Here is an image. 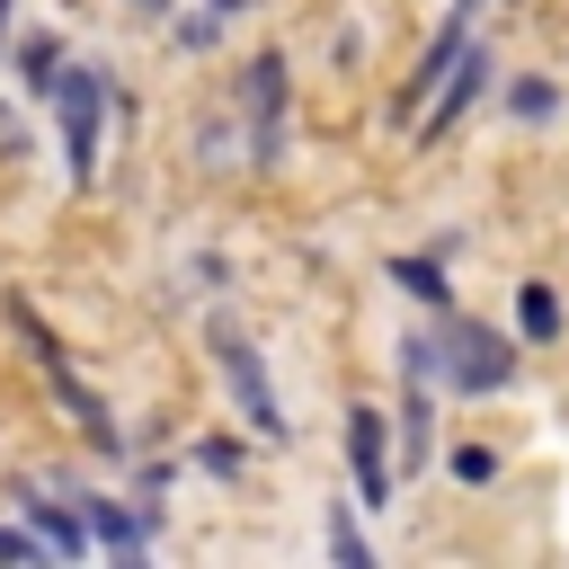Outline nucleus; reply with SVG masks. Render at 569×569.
I'll use <instances>...</instances> for the list:
<instances>
[{
	"label": "nucleus",
	"instance_id": "nucleus-1",
	"mask_svg": "<svg viewBox=\"0 0 569 569\" xmlns=\"http://www.w3.org/2000/svg\"><path fill=\"white\" fill-rule=\"evenodd\" d=\"M409 365H418V373H445V382H462V391H498V382H507V347H498L489 329H471V320L445 329V356H436L427 338H409Z\"/></svg>",
	"mask_w": 569,
	"mask_h": 569
},
{
	"label": "nucleus",
	"instance_id": "nucleus-2",
	"mask_svg": "<svg viewBox=\"0 0 569 569\" xmlns=\"http://www.w3.org/2000/svg\"><path fill=\"white\" fill-rule=\"evenodd\" d=\"M53 98H62L71 178H89V169H98V107H107V80H98V71H53Z\"/></svg>",
	"mask_w": 569,
	"mask_h": 569
},
{
	"label": "nucleus",
	"instance_id": "nucleus-3",
	"mask_svg": "<svg viewBox=\"0 0 569 569\" xmlns=\"http://www.w3.org/2000/svg\"><path fill=\"white\" fill-rule=\"evenodd\" d=\"M213 347H222V373H231V391H240L249 427H258V436L276 445V436H284V409H276V391H267V365H258V347H249V338H240L231 320L213 329Z\"/></svg>",
	"mask_w": 569,
	"mask_h": 569
},
{
	"label": "nucleus",
	"instance_id": "nucleus-4",
	"mask_svg": "<svg viewBox=\"0 0 569 569\" xmlns=\"http://www.w3.org/2000/svg\"><path fill=\"white\" fill-rule=\"evenodd\" d=\"M18 329H27V347H36V365H44V382H53V400H62L71 418H80V436H98V445H116V427H107V409L89 400V382L71 373V356H62V347H53V338H44V329H36L27 311H18Z\"/></svg>",
	"mask_w": 569,
	"mask_h": 569
},
{
	"label": "nucleus",
	"instance_id": "nucleus-5",
	"mask_svg": "<svg viewBox=\"0 0 569 569\" xmlns=\"http://www.w3.org/2000/svg\"><path fill=\"white\" fill-rule=\"evenodd\" d=\"M347 462H356L365 507H382V498H391V462H382V418H373V409H356V418H347Z\"/></svg>",
	"mask_w": 569,
	"mask_h": 569
},
{
	"label": "nucleus",
	"instance_id": "nucleus-6",
	"mask_svg": "<svg viewBox=\"0 0 569 569\" xmlns=\"http://www.w3.org/2000/svg\"><path fill=\"white\" fill-rule=\"evenodd\" d=\"M516 320H525V338H560V293L551 284H525L516 293Z\"/></svg>",
	"mask_w": 569,
	"mask_h": 569
},
{
	"label": "nucleus",
	"instance_id": "nucleus-7",
	"mask_svg": "<svg viewBox=\"0 0 569 569\" xmlns=\"http://www.w3.org/2000/svg\"><path fill=\"white\" fill-rule=\"evenodd\" d=\"M80 507H89V525H98V533H107L116 551H142V525H124V516H116L107 498H80Z\"/></svg>",
	"mask_w": 569,
	"mask_h": 569
},
{
	"label": "nucleus",
	"instance_id": "nucleus-8",
	"mask_svg": "<svg viewBox=\"0 0 569 569\" xmlns=\"http://www.w3.org/2000/svg\"><path fill=\"white\" fill-rule=\"evenodd\" d=\"M516 116H551V80H525L516 89Z\"/></svg>",
	"mask_w": 569,
	"mask_h": 569
},
{
	"label": "nucleus",
	"instance_id": "nucleus-9",
	"mask_svg": "<svg viewBox=\"0 0 569 569\" xmlns=\"http://www.w3.org/2000/svg\"><path fill=\"white\" fill-rule=\"evenodd\" d=\"M142 9H169V0H142Z\"/></svg>",
	"mask_w": 569,
	"mask_h": 569
},
{
	"label": "nucleus",
	"instance_id": "nucleus-10",
	"mask_svg": "<svg viewBox=\"0 0 569 569\" xmlns=\"http://www.w3.org/2000/svg\"><path fill=\"white\" fill-rule=\"evenodd\" d=\"M0 27H9V0H0Z\"/></svg>",
	"mask_w": 569,
	"mask_h": 569
}]
</instances>
